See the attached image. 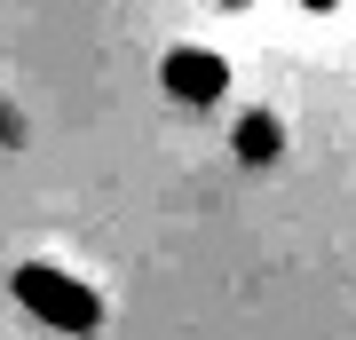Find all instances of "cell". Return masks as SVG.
<instances>
[{"label": "cell", "instance_id": "3", "mask_svg": "<svg viewBox=\"0 0 356 340\" xmlns=\"http://www.w3.org/2000/svg\"><path fill=\"white\" fill-rule=\"evenodd\" d=\"M301 8H341V0H301Z\"/></svg>", "mask_w": 356, "mask_h": 340}, {"label": "cell", "instance_id": "4", "mask_svg": "<svg viewBox=\"0 0 356 340\" xmlns=\"http://www.w3.org/2000/svg\"><path fill=\"white\" fill-rule=\"evenodd\" d=\"M229 8H245V0H229Z\"/></svg>", "mask_w": 356, "mask_h": 340}, {"label": "cell", "instance_id": "2", "mask_svg": "<svg viewBox=\"0 0 356 340\" xmlns=\"http://www.w3.org/2000/svg\"><path fill=\"white\" fill-rule=\"evenodd\" d=\"M159 79H166V95H182V103H222L229 95V63L214 56V48H166V63H159Z\"/></svg>", "mask_w": 356, "mask_h": 340}, {"label": "cell", "instance_id": "1", "mask_svg": "<svg viewBox=\"0 0 356 340\" xmlns=\"http://www.w3.org/2000/svg\"><path fill=\"white\" fill-rule=\"evenodd\" d=\"M8 293L40 316V325H56V332H103V293L64 277V269H48V261H24L8 277Z\"/></svg>", "mask_w": 356, "mask_h": 340}]
</instances>
